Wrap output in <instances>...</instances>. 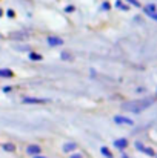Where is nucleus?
I'll list each match as a JSON object with an SVG mask.
<instances>
[{"instance_id": "nucleus-16", "label": "nucleus", "mask_w": 157, "mask_h": 158, "mask_svg": "<svg viewBox=\"0 0 157 158\" xmlns=\"http://www.w3.org/2000/svg\"><path fill=\"white\" fill-rule=\"evenodd\" d=\"M116 6H117V8H120V9H123V11H128V9H129V6H128V5H125V3H122L120 0H117V2H116Z\"/></svg>"}, {"instance_id": "nucleus-24", "label": "nucleus", "mask_w": 157, "mask_h": 158, "mask_svg": "<svg viewBox=\"0 0 157 158\" xmlns=\"http://www.w3.org/2000/svg\"><path fill=\"white\" fill-rule=\"evenodd\" d=\"M0 15H2V9H0Z\"/></svg>"}, {"instance_id": "nucleus-1", "label": "nucleus", "mask_w": 157, "mask_h": 158, "mask_svg": "<svg viewBox=\"0 0 157 158\" xmlns=\"http://www.w3.org/2000/svg\"><path fill=\"white\" fill-rule=\"evenodd\" d=\"M154 103L153 98H140V100H131V102H126L122 105L123 110H128V112H133V114H140L143 112L145 109H148L150 106Z\"/></svg>"}, {"instance_id": "nucleus-14", "label": "nucleus", "mask_w": 157, "mask_h": 158, "mask_svg": "<svg viewBox=\"0 0 157 158\" xmlns=\"http://www.w3.org/2000/svg\"><path fill=\"white\" fill-rule=\"evenodd\" d=\"M43 57L40 55V54H37V52H31L29 54V60H33V61H40Z\"/></svg>"}, {"instance_id": "nucleus-10", "label": "nucleus", "mask_w": 157, "mask_h": 158, "mask_svg": "<svg viewBox=\"0 0 157 158\" xmlns=\"http://www.w3.org/2000/svg\"><path fill=\"white\" fill-rule=\"evenodd\" d=\"M76 149H77V144L76 143H65L63 144V152L65 154H72Z\"/></svg>"}, {"instance_id": "nucleus-8", "label": "nucleus", "mask_w": 157, "mask_h": 158, "mask_svg": "<svg viewBox=\"0 0 157 158\" xmlns=\"http://www.w3.org/2000/svg\"><path fill=\"white\" fill-rule=\"evenodd\" d=\"M9 39H14V40H23V39H28V34L23 32V31H15V32H11V34H9Z\"/></svg>"}, {"instance_id": "nucleus-3", "label": "nucleus", "mask_w": 157, "mask_h": 158, "mask_svg": "<svg viewBox=\"0 0 157 158\" xmlns=\"http://www.w3.org/2000/svg\"><path fill=\"white\" fill-rule=\"evenodd\" d=\"M143 11H145V14H146L148 17H151L153 20L157 22V6L156 5H146V6L143 8Z\"/></svg>"}, {"instance_id": "nucleus-13", "label": "nucleus", "mask_w": 157, "mask_h": 158, "mask_svg": "<svg viewBox=\"0 0 157 158\" xmlns=\"http://www.w3.org/2000/svg\"><path fill=\"white\" fill-rule=\"evenodd\" d=\"M100 152H102V155H103L105 158H114L112 157V154H111V151L108 149V148H100Z\"/></svg>"}, {"instance_id": "nucleus-12", "label": "nucleus", "mask_w": 157, "mask_h": 158, "mask_svg": "<svg viewBox=\"0 0 157 158\" xmlns=\"http://www.w3.org/2000/svg\"><path fill=\"white\" fill-rule=\"evenodd\" d=\"M2 148H3V151H6V152H15V144H12V143H3Z\"/></svg>"}, {"instance_id": "nucleus-7", "label": "nucleus", "mask_w": 157, "mask_h": 158, "mask_svg": "<svg viewBox=\"0 0 157 158\" xmlns=\"http://www.w3.org/2000/svg\"><path fill=\"white\" fill-rule=\"evenodd\" d=\"M136 148L140 151V152H143V154H146L148 157H154L156 155V152L153 151V149H150V148H145L142 143H136Z\"/></svg>"}, {"instance_id": "nucleus-23", "label": "nucleus", "mask_w": 157, "mask_h": 158, "mask_svg": "<svg viewBox=\"0 0 157 158\" xmlns=\"http://www.w3.org/2000/svg\"><path fill=\"white\" fill-rule=\"evenodd\" d=\"M122 158H129V157H128V155H125V154H123V155H122Z\"/></svg>"}, {"instance_id": "nucleus-5", "label": "nucleus", "mask_w": 157, "mask_h": 158, "mask_svg": "<svg viewBox=\"0 0 157 158\" xmlns=\"http://www.w3.org/2000/svg\"><path fill=\"white\" fill-rule=\"evenodd\" d=\"M114 121H116L117 124H128V126H133V124H134L133 120H129V118H126V117H122V115H116V117H114Z\"/></svg>"}, {"instance_id": "nucleus-20", "label": "nucleus", "mask_w": 157, "mask_h": 158, "mask_svg": "<svg viewBox=\"0 0 157 158\" xmlns=\"http://www.w3.org/2000/svg\"><path fill=\"white\" fill-rule=\"evenodd\" d=\"M69 158H83V157H82L80 154H71V157Z\"/></svg>"}, {"instance_id": "nucleus-22", "label": "nucleus", "mask_w": 157, "mask_h": 158, "mask_svg": "<svg viewBox=\"0 0 157 158\" xmlns=\"http://www.w3.org/2000/svg\"><path fill=\"white\" fill-rule=\"evenodd\" d=\"M33 158H46V157H43V155H36V157H33Z\"/></svg>"}, {"instance_id": "nucleus-2", "label": "nucleus", "mask_w": 157, "mask_h": 158, "mask_svg": "<svg viewBox=\"0 0 157 158\" xmlns=\"http://www.w3.org/2000/svg\"><path fill=\"white\" fill-rule=\"evenodd\" d=\"M22 103H25V105H45V103H48V100H46V98H33V97H25V98L22 100Z\"/></svg>"}, {"instance_id": "nucleus-11", "label": "nucleus", "mask_w": 157, "mask_h": 158, "mask_svg": "<svg viewBox=\"0 0 157 158\" xmlns=\"http://www.w3.org/2000/svg\"><path fill=\"white\" fill-rule=\"evenodd\" d=\"M12 75H14V72H12L11 69H6V68L0 69V77H5V78H11Z\"/></svg>"}, {"instance_id": "nucleus-17", "label": "nucleus", "mask_w": 157, "mask_h": 158, "mask_svg": "<svg viewBox=\"0 0 157 158\" xmlns=\"http://www.w3.org/2000/svg\"><path fill=\"white\" fill-rule=\"evenodd\" d=\"M129 5H133V6H136V8H140V2L139 0H126Z\"/></svg>"}, {"instance_id": "nucleus-6", "label": "nucleus", "mask_w": 157, "mask_h": 158, "mask_svg": "<svg viewBox=\"0 0 157 158\" xmlns=\"http://www.w3.org/2000/svg\"><path fill=\"white\" fill-rule=\"evenodd\" d=\"M46 42H48L50 46H60V45H63V40L60 37H55V35H48Z\"/></svg>"}, {"instance_id": "nucleus-21", "label": "nucleus", "mask_w": 157, "mask_h": 158, "mask_svg": "<svg viewBox=\"0 0 157 158\" xmlns=\"http://www.w3.org/2000/svg\"><path fill=\"white\" fill-rule=\"evenodd\" d=\"M8 15H9V17H14V11L9 9V11H8Z\"/></svg>"}, {"instance_id": "nucleus-18", "label": "nucleus", "mask_w": 157, "mask_h": 158, "mask_svg": "<svg viewBox=\"0 0 157 158\" xmlns=\"http://www.w3.org/2000/svg\"><path fill=\"white\" fill-rule=\"evenodd\" d=\"M102 8H103L105 11H108V9H109V8H111V5H109V3H108V2H105L103 5H102Z\"/></svg>"}, {"instance_id": "nucleus-9", "label": "nucleus", "mask_w": 157, "mask_h": 158, "mask_svg": "<svg viewBox=\"0 0 157 158\" xmlns=\"http://www.w3.org/2000/svg\"><path fill=\"white\" fill-rule=\"evenodd\" d=\"M114 146H116L117 149L123 151V149L128 148V140H126V138H117V140L114 141Z\"/></svg>"}, {"instance_id": "nucleus-19", "label": "nucleus", "mask_w": 157, "mask_h": 158, "mask_svg": "<svg viewBox=\"0 0 157 158\" xmlns=\"http://www.w3.org/2000/svg\"><path fill=\"white\" fill-rule=\"evenodd\" d=\"M74 9H76V8H74L72 5H69V6H66V9H65V11H66V12H72Z\"/></svg>"}, {"instance_id": "nucleus-15", "label": "nucleus", "mask_w": 157, "mask_h": 158, "mask_svg": "<svg viewBox=\"0 0 157 158\" xmlns=\"http://www.w3.org/2000/svg\"><path fill=\"white\" fill-rule=\"evenodd\" d=\"M60 58H62V60H65V61H72V58H74V57H72L69 52H62L60 54Z\"/></svg>"}, {"instance_id": "nucleus-4", "label": "nucleus", "mask_w": 157, "mask_h": 158, "mask_svg": "<svg viewBox=\"0 0 157 158\" xmlns=\"http://www.w3.org/2000/svg\"><path fill=\"white\" fill-rule=\"evenodd\" d=\"M26 154L31 155V157H36V155H40L42 154V148L39 144H29L26 148Z\"/></svg>"}]
</instances>
